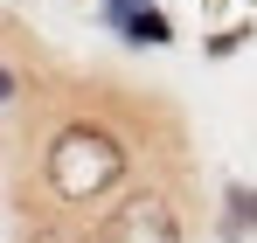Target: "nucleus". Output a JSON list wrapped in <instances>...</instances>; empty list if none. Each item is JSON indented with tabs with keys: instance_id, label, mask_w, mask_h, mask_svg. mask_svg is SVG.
<instances>
[{
	"instance_id": "4",
	"label": "nucleus",
	"mask_w": 257,
	"mask_h": 243,
	"mask_svg": "<svg viewBox=\"0 0 257 243\" xmlns=\"http://www.w3.org/2000/svg\"><path fill=\"white\" fill-rule=\"evenodd\" d=\"M125 42H139V49H167L174 42V21L160 14V7H146V14H125V21H111Z\"/></svg>"
},
{
	"instance_id": "3",
	"label": "nucleus",
	"mask_w": 257,
	"mask_h": 243,
	"mask_svg": "<svg viewBox=\"0 0 257 243\" xmlns=\"http://www.w3.org/2000/svg\"><path fill=\"white\" fill-rule=\"evenodd\" d=\"M222 202H229V222H222V236H215V243H243V236L257 229V188L229 181V188H222Z\"/></svg>"
},
{
	"instance_id": "1",
	"label": "nucleus",
	"mask_w": 257,
	"mask_h": 243,
	"mask_svg": "<svg viewBox=\"0 0 257 243\" xmlns=\"http://www.w3.org/2000/svg\"><path fill=\"white\" fill-rule=\"evenodd\" d=\"M42 174H49V195L63 208H90L132 174V139L104 118H63L49 132Z\"/></svg>"
},
{
	"instance_id": "7",
	"label": "nucleus",
	"mask_w": 257,
	"mask_h": 243,
	"mask_svg": "<svg viewBox=\"0 0 257 243\" xmlns=\"http://www.w3.org/2000/svg\"><path fill=\"white\" fill-rule=\"evenodd\" d=\"M0 104H14V70L0 63Z\"/></svg>"
},
{
	"instance_id": "6",
	"label": "nucleus",
	"mask_w": 257,
	"mask_h": 243,
	"mask_svg": "<svg viewBox=\"0 0 257 243\" xmlns=\"http://www.w3.org/2000/svg\"><path fill=\"white\" fill-rule=\"evenodd\" d=\"M146 7H153V0H104V28L125 21V14H146Z\"/></svg>"
},
{
	"instance_id": "5",
	"label": "nucleus",
	"mask_w": 257,
	"mask_h": 243,
	"mask_svg": "<svg viewBox=\"0 0 257 243\" xmlns=\"http://www.w3.org/2000/svg\"><path fill=\"white\" fill-rule=\"evenodd\" d=\"M21 243H84V236H77L63 215H42V222H28V236H21Z\"/></svg>"
},
{
	"instance_id": "2",
	"label": "nucleus",
	"mask_w": 257,
	"mask_h": 243,
	"mask_svg": "<svg viewBox=\"0 0 257 243\" xmlns=\"http://www.w3.org/2000/svg\"><path fill=\"white\" fill-rule=\"evenodd\" d=\"M90 243H188V215H181V202L167 188H139L97 222Z\"/></svg>"
}]
</instances>
